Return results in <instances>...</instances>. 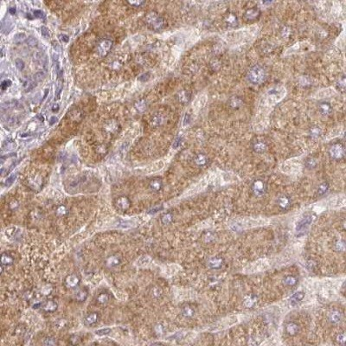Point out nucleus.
<instances>
[{"instance_id":"nucleus-17","label":"nucleus","mask_w":346,"mask_h":346,"mask_svg":"<svg viewBox=\"0 0 346 346\" xmlns=\"http://www.w3.org/2000/svg\"><path fill=\"white\" fill-rule=\"evenodd\" d=\"M98 318H99V315L96 313H89V315L85 317L84 318V324L87 325V326H91L93 324H94L97 323L98 321Z\"/></svg>"},{"instance_id":"nucleus-45","label":"nucleus","mask_w":346,"mask_h":346,"mask_svg":"<svg viewBox=\"0 0 346 346\" xmlns=\"http://www.w3.org/2000/svg\"><path fill=\"white\" fill-rule=\"evenodd\" d=\"M26 43L27 44L30 46V47H35L37 45V40L33 37H29L26 40Z\"/></svg>"},{"instance_id":"nucleus-48","label":"nucleus","mask_w":346,"mask_h":346,"mask_svg":"<svg viewBox=\"0 0 346 346\" xmlns=\"http://www.w3.org/2000/svg\"><path fill=\"white\" fill-rule=\"evenodd\" d=\"M43 343H44L45 345H55V344H57V342H56V340L55 338H48L45 339Z\"/></svg>"},{"instance_id":"nucleus-6","label":"nucleus","mask_w":346,"mask_h":346,"mask_svg":"<svg viewBox=\"0 0 346 346\" xmlns=\"http://www.w3.org/2000/svg\"><path fill=\"white\" fill-rule=\"evenodd\" d=\"M261 14L262 12L261 11L256 7L250 8L247 11H245L244 13V19L247 21V22H254V21H256L259 19V18L261 17Z\"/></svg>"},{"instance_id":"nucleus-42","label":"nucleus","mask_w":346,"mask_h":346,"mask_svg":"<svg viewBox=\"0 0 346 346\" xmlns=\"http://www.w3.org/2000/svg\"><path fill=\"white\" fill-rule=\"evenodd\" d=\"M336 249L339 252H343L345 249V243L343 241H338L335 244Z\"/></svg>"},{"instance_id":"nucleus-33","label":"nucleus","mask_w":346,"mask_h":346,"mask_svg":"<svg viewBox=\"0 0 346 346\" xmlns=\"http://www.w3.org/2000/svg\"><path fill=\"white\" fill-rule=\"evenodd\" d=\"M329 189H330V184H328L327 182L322 183V184L318 186V196L324 195V194L329 191Z\"/></svg>"},{"instance_id":"nucleus-44","label":"nucleus","mask_w":346,"mask_h":346,"mask_svg":"<svg viewBox=\"0 0 346 346\" xmlns=\"http://www.w3.org/2000/svg\"><path fill=\"white\" fill-rule=\"evenodd\" d=\"M69 343L71 344H74V345L79 344L81 343V338L78 335H72L70 337Z\"/></svg>"},{"instance_id":"nucleus-43","label":"nucleus","mask_w":346,"mask_h":346,"mask_svg":"<svg viewBox=\"0 0 346 346\" xmlns=\"http://www.w3.org/2000/svg\"><path fill=\"white\" fill-rule=\"evenodd\" d=\"M336 339H337V341H338V343L342 344V345H344V343H345V340H346L345 333H344V332H342V333L338 334V335L337 336V338Z\"/></svg>"},{"instance_id":"nucleus-31","label":"nucleus","mask_w":346,"mask_h":346,"mask_svg":"<svg viewBox=\"0 0 346 346\" xmlns=\"http://www.w3.org/2000/svg\"><path fill=\"white\" fill-rule=\"evenodd\" d=\"M108 300H109V295L107 294L106 292L100 293L97 297V302L100 305H106Z\"/></svg>"},{"instance_id":"nucleus-55","label":"nucleus","mask_w":346,"mask_h":346,"mask_svg":"<svg viewBox=\"0 0 346 346\" xmlns=\"http://www.w3.org/2000/svg\"><path fill=\"white\" fill-rule=\"evenodd\" d=\"M33 15L35 18H44V14H43V12L42 11H35Z\"/></svg>"},{"instance_id":"nucleus-18","label":"nucleus","mask_w":346,"mask_h":346,"mask_svg":"<svg viewBox=\"0 0 346 346\" xmlns=\"http://www.w3.org/2000/svg\"><path fill=\"white\" fill-rule=\"evenodd\" d=\"M149 187L151 189L152 191L158 192L163 187V182L160 178H153L152 180H151L150 184H149Z\"/></svg>"},{"instance_id":"nucleus-49","label":"nucleus","mask_w":346,"mask_h":346,"mask_svg":"<svg viewBox=\"0 0 346 346\" xmlns=\"http://www.w3.org/2000/svg\"><path fill=\"white\" fill-rule=\"evenodd\" d=\"M41 33L44 37H49L50 36V32L49 30H48V28H46L45 26H42L41 27Z\"/></svg>"},{"instance_id":"nucleus-52","label":"nucleus","mask_w":346,"mask_h":346,"mask_svg":"<svg viewBox=\"0 0 346 346\" xmlns=\"http://www.w3.org/2000/svg\"><path fill=\"white\" fill-rule=\"evenodd\" d=\"M16 177H17V175H12V176H11V177H8L7 179H6V181H5V185H6V186H10V185H11V184L14 183Z\"/></svg>"},{"instance_id":"nucleus-24","label":"nucleus","mask_w":346,"mask_h":346,"mask_svg":"<svg viewBox=\"0 0 346 346\" xmlns=\"http://www.w3.org/2000/svg\"><path fill=\"white\" fill-rule=\"evenodd\" d=\"M305 293L304 292H298V293H295L290 298V303L292 304V306H296L297 304H298L299 302L303 300V298H305Z\"/></svg>"},{"instance_id":"nucleus-23","label":"nucleus","mask_w":346,"mask_h":346,"mask_svg":"<svg viewBox=\"0 0 346 346\" xmlns=\"http://www.w3.org/2000/svg\"><path fill=\"white\" fill-rule=\"evenodd\" d=\"M57 306H57L56 302L53 301V300H48V301H46L43 304L42 308L47 313H53L57 309Z\"/></svg>"},{"instance_id":"nucleus-13","label":"nucleus","mask_w":346,"mask_h":346,"mask_svg":"<svg viewBox=\"0 0 346 346\" xmlns=\"http://www.w3.org/2000/svg\"><path fill=\"white\" fill-rule=\"evenodd\" d=\"M285 330L289 336H295L297 335L299 331V325L295 322H289L286 324Z\"/></svg>"},{"instance_id":"nucleus-34","label":"nucleus","mask_w":346,"mask_h":346,"mask_svg":"<svg viewBox=\"0 0 346 346\" xmlns=\"http://www.w3.org/2000/svg\"><path fill=\"white\" fill-rule=\"evenodd\" d=\"M135 108L139 112H144L145 111V109L147 108V103H146V100L145 99H140L139 101H137L135 103Z\"/></svg>"},{"instance_id":"nucleus-57","label":"nucleus","mask_w":346,"mask_h":346,"mask_svg":"<svg viewBox=\"0 0 346 346\" xmlns=\"http://www.w3.org/2000/svg\"><path fill=\"white\" fill-rule=\"evenodd\" d=\"M181 143V138H177V140H175V142L173 144V147L177 148V146H179V145Z\"/></svg>"},{"instance_id":"nucleus-53","label":"nucleus","mask_w":346,"mask_h":346,"mask_svg":"<svg viewBox=\"0 0 346 346\" xmlns=\"http://www.w3.org/2000/svg\"><path fill=\"white\" fill-rule=\"evenodd\" d=\"M26 39L25 34L23 33H18L14 37V40L17 41V42H21V41H23Z\"/></svg>"},{"instance_id":"nucleus-28","label":"nucleus","mask_w":346,"mask_h":346,"mask_svg":"<svg viewBox=\"0 0 346 346\" xmlns=\"http://www.w3.org/2000/svg\"><path fill=\"white\" fill-rule=\"evenodd\" d=\"M164 118L161 114H156L152 116L151 120V125L152 126H158L163 123Z\"/></svg>"},{"instance_id":"nucleus-61","label":"nucleus","mask_w":346,"mask_h":346,"mask_svg":"<svg viewBox=\"0 0 346 346\" xmlns=\"http://www.w3.org/2000/svg\"><path fill=\"white\" fill-rule=\"evenodd\" d=\"M9 11H10V13L11 14H12V15H14L16 13V8L15 7H11L9 9Z\"/></svg>"},{"instance_id":"nucleus-39","label":"nucleus","mask_w":346,"mask_h":346,"mask_svg":"<svg viewBox=\"0 0 346 346\" xmlns=\"http://www.w3.org/2000/svg\"><path fill=\"white\" fill-rule=\"evenodd\" d=\"M310 135L313 139H317L321 135V129L317 127V126H314L313 128L310 130Z\"/></svg>"},{"instance_id":"nucleus-38","label":"nucleus","mask_w":346,"mask_h":346,"mask_svg":"<svg viewBox=\"0 0 346 346\" xmlns=\"http://www.w3.org/2000/svg\"><path fill=\"white\" fill-rule=\"evenodd\" d=\"M3 147H4V150H6V151H12V150H14V149L16 148V143L13 141V140H8L4 142Z\"/></svg>"},{"instance_id":"nucleus-62","label":"nucleus","mask_w":346,"mask_h":346,"mask_svg":"<svg viewBox=\"0 0 346 346\" xmlns=\"http://www.w3.org/2000/svg\"><path fill=\"white\" fill-rule=\"evenodd\" d=\"M38 117H39V120H42V121H43V116H41V115H39V116H38Z\"/></svg>"},{"instance_id":"nucleus-56","label":"nucleus","mask_w":346,"mask_h":346,"mask_svg":"<svg viewBox=\"0 0 346 346\" xmlns=\"http://www.w3.org/2000/svg\"><path fill=\"white\" fill-rule=\"evenodd\" d=\"M59 39L62 42H64V43H68L69 40V37H68L67 35H64V34H62L59 36Z\"/></svg>"},{"instance_id":"nucleus-47","label":"nucleus","mask_w":346,"mask_h":346,"mask_svg":"<svg viewBox=\"0 0 346 346\" xmlns=\"http://www.w3.org/2000/svg\"><path fill=\"white\" fill-rule=\"evenodd\" d=\"M162 294V290L159 287H154L152 291V295L154 298H159Z\"/></svg>"},{"instance_id":"nucleus-14","label":"nucleus","mask_w":346,"mask_h":346,"mask_svg":"<svg viewBox=\"0 0 346 346\" xmlns=\"http://www.w3.org/2000/svg\"><path fill=\"white\" fill-rule=\"evenodd\" d=\"M105 131L109 133H114L118 131L119 129V123L115 120H110L105 124L104 125Z\"/></svg>"},{"instance_id":"nucleus-26","label":"nucleus","mask_w":346,"mask_h":346,"mask_svg":"<svg viewBox=\"0 0 346 346\" xmlns=\"http://www.w3.org/2000/svg\"><path fill=\"white\" fill-rule=\"evenodd\" d=\"M182 314L185 318H192L195 315V310L193 309V307L189 305L183 306L182 308Z\"/></svg>"},{"instance_id":"nucleus-4","label":"nucleus","mask_w":346,"mask_h":346,"mask_svg":"<svg viewBox=\"0 0 346 346\" xmlns=\"http://www.w3.org/2000/svg\"><path fill=\"white\" fill-rule=\"evenodd\" d=\"M251 190L255 196H262L267 191V184L262 179H256L251 185Z\"/></svg>"},{"instance_id":"nucleus-16","label":"nucleus","mask_w":346,"mask_h":346,"mask_svg":"<svg viewBox=\"0 0 346 346\" xmlns=\"http://www.w3.org/2000/svg\"><path fill=\"white\" fill-rule=\"evenodd\" d=\"M194 161H195V164L199 167H203L205 166L209 162V158L207 157L206 155L203 154V153H199L194 158Z\"/></svg>"},{"instance_id":"nucleus-35","label":"nucleus","mask_w":346,"mask_h":346,"mask_svg":"<svg viewBox=\"0 0 346 346\" xmlns=\"http://www.w3.org/2000/svg\"><path fill=\"white\" fill-rule=\"evenodd\" d=\"M107 263L108 267H115V266L119 265L120 263V259L116 255H113L107 260Z\"/></svg>"},{"instance_id":"nucleus-41","label":"nucleus","mask_w":346,"mask_h":346,"mask_svg":"<svg viewBox=\"0 0 346 346\" xmlns=\"http://www.w3.org/2000/svg\"><path fill=\"white\" fill-rule=\"evenodd\" d=\"M111 331H112V330H111L110 328H105V329H99V330H97V331H95V334L97 336H106V335H108V334H110L111 333Z\"/></svg>"},{"instance_id":"nucleus-22","label":"nucleus","mask_w":346,"mask_h":346,"mask_svg":"<svg viewBox=\"0 0 346 346\" xmlns=\"http://www.w3.org/2000/svg\"><path fill=\"white\" fill-rule=\"evenodd\" d=\"M225 23L228 27H236L238 25V18L234 13H229L225 18Z\"/></svg>"},{"instance_id":"nucleus-3","label":"nucleus","mask_w":346,"mask_h":346,"mask_svg":"<svg viewBox=\"0 0 346 346\" xmlns=\"http://www.w3.org/2000/svg\"><path fill=\"white\" fill-rule=\"evenodd\" d=\"M112 46H113V42L110 39L104 38L102 40H100L96 47L97 55H99V57H105L110 52Z\"/></svg>"},{"instance_id":"nucleus-10","label":"nucleus","mask_w":346,"mask_h":346,"mask_svg":"<svg viewBox=\"0 0 346 346\" xmlns=\"http://www.w3.org/2000/svg\"><path fill=\"white\" fill-rule=\"evenodd\" d=\"M223 263H224L223 258L219 257V256L211 258L210 261H209V262H208L209 267H210V268L215 269V270H218V269L221 268V267L223 266Z\"/></svg>"},{"instance_id":"nucleus-36","label":"nucleus","mask_w":346,"mask_h":346,"mask_svg":"<svg viewBox=\"0 0 346 346\" xmlns=\"http://www.w3.org/2000/svg\"><path fill=\"white\" fill-rule=\"evenodd\" d=\"M305 165L307 169L312 170L314 169L317 165V161L315 158H306V162H305Z\"/></svg>"},{"instance_id":"nucleus-7","label":"nucleus","mask_w":346,"mask_h":346,"mask_svg":"<svg viewBox=\"0 0 346 346\" xmlns=\"http://www.w3.org/2000/svg\"><path fill=\"white\" fill-rule=\"evenodd\" d=\"M312 221H313V218L311 216H305L303 217L298 221L297 225H296V230L297 232L303 233L305 232V230H307L309 228L310 225L312 224Z\"/></svg>"},{"instance_id":"nucleus-20","label":"nucleus","mask_w":346,"mask_h":346,"mask_svg":"<svg viewBox=\"0 0 346 346\" xmlns=\"http://www.w3.org/2000/svg\"><path fill=\"white\" fill-rule=\"evenodd\" d=\"M329 320L331 324H337L342 321V314L338 311H333L329 315Z\"/></svg>"},{"instance_id":"nucleus-54","label":"nucleus","mask_w":346,"mask_h":346,"mask_svg":"<svg viewBox=\"0 0 346 346\" xmlns=\"http://www.w3.org/2000/svg\"><path fill=\"white\" fill-rule=\"evenodd\" d=\"M11 81H10V80H5V81H4L3 82H2V84H1V89H2L3 91H4V90L9 87V86H11Z\"/></svg>"},{"instance_id":"nucleus-21","label":"nucleus","mask_w":346,"mask_h":346,"mask_svg":"<svg viewBox=\"0 0 346 346\" xmlns=\"http://www.w3.org/2000/svg\"><path fill=\"white\" fill-rule=\"evenodd\" d=\"M177 99L180 103L184 104V105L188 103L191 99V94L187 90H182L177 94Z\"/></svg>"},{"instance_id":"nucleus-2","label":"nucleus","mask_w":346,"mask_h":346,"mask_svg":"<svg viewBox=\"0 0 346 346\" xmlns=\"http://www.w3.org/2000/svg\"><path fill=\"white\" fill-rule=\"evenodd\" d=\"M265 69L260 65H255L253 68H251L248 74H247V79L252 84L259 85L265 81L266 76Z\"/></svg>"},{"instance_id":"nucleus-27","label":"nucleus","mask_w":346,"mask_h":346,"mask_svg":"<svg viewBox=\"0 0 346 346\" xmlns=\"http://www.w3.org/2000/svg\"><path fill=\"white\" fill-rule=\"evenodd\" d=\"M283 282L286 286L294 287V286H296V284L298 283V279H297V277L293 276V275H288V276L285 277Z\"/></svg>"},{"instance_id":"nucleus-50","label":"nucleus","mask_w":346,"mask_h":346,"mask_svg":"<svg viewBox=\"0 0 346 346\" xmlns=\"http://www.w3.org/2000/svg\"><path fill=\"white\" fill-rule=\"evenodd\" d=\"M150 75H151L150 73H144V74H141L140 77H139V80H140V81H142V82L147 81L148 80L150 79V77H151Z\"/></svg>"},{"instance_id":"nucleus-11","label":"nucleus","mask_w":346,"mask_h":346,"mask_svg":"<svg viewBox=\"0 0 346 346\" xmlns=\"http://www.w3.org/2000/svg\"><path fill=\"white\" fill-rule=\"evenodd\" d=\"M80 278L76 274H70L65 279V285L69 288H74L80 284Z\"/></svg>"},{"instance_id":"nucleus-51","label":"nucleus","mask_w":346,"mask_h":346,"mask_svg":"<svg viewBox=\"0 0 346 346\" xmlns=\"http://www.w3.org/2000/svg\"><path fill=\"white\" fill-rule=\"evenodd\" d=\"M128 4L134 7H140L141 5L145 4L144 1H128Z\"/></svg>"},{"instance_id":"nucleus-29","label":"nucleus","mask_w":346,"mask_h":346,"mask_svg":"<svg viewBox=\"0 0 346 346\" xmlns=\"http://www.w3.org/2000/svg\"><path fill=\"white\" fill-rule=\"evenodd\" d=\"M88 295H89L88 291H86L85 289H81L75 293V299L79 302H83L87 299Z\"/></svg>"},{"instance_id":"nucleus-40","label":"nucleus","mask_w":346,"mask_h":346,"mask_svg":"<svg viewBox=\"0 0 346 346\" xmlns=\"http://www.w3.org/2000/svg\"><path fill=\"white\" fill-rule=\"evenodd\" d=\"M55 213H56L57 216H64V215H66L68 213V210H67V208L65 206L60 205V206L57 207V209L55 210Z\"/></svg>"},{"instance_id":"nucleus-25","label":"nucleus","mask_w":346,"mask_h":346,"mask_svg":"<svg viewBox=\"0 0 346 346\" xmlns=\"http://www.w3.org/2000/svg\"><path fill=\"white\" fill-rule=\"evenodd\" d=\"M14 259L11 256V254L8 253H3L1 254V265L2 266H11L13 264Z\"/></svg>"},{"instance_id":"nucleus-8","label":"nucleus","mask_w":346,"mask_h":346,"mask_svg":"<svg viewBox=\"0 0 346 346\" xmlns=\"http://www.w3.org/2000/svg\"><path fill=\"white\" fill-rule=\"evenodd\" d=\"M115 204H116V207L118 208L119 210H122V211H125V210H129V208L131 206V202H130L128 197H126L125 196H119L118 198L116 199Z\"/></svg>"},{"instance_id":"nucleus-5","label":"nucleus","mask_w":346,"mask_h":346,"mask_svg":"<svg viewBox=\"0 0 346 346\" xmlns=\"http://www.w3.org/2000/svg\"><path fill=\"white\" fill-rule=\"evenodd\" d=\"M330 156L335 160H340L344 157V147L341 144H335L330 149Z\"/></svg>"},{"instance_id":"nucleus-58","label":"nucleus","mask_w":346,"mask_h":346,"mask_svg":"<svg viewBox=\"0 0 346 346\" xmlns=\"http://www.w3.org/2000/svg\"><path fill=\"white\" fill-rule=\"evenodd\" d=\"M162 209H163L162 207H157V208H154L153 210H151L149 211V214H155L156 212H158V211H160Z\"/></svg>"},{"instance_id":"nucleus-19","label":"nucleus","mask_w":346,"mask_h":346,"mask_svg":"<svg viewBox=\"0 0 346 346\" xmlns=\"http://www.w3.org/2000/svg\"><path fill=\"white\" fill-rule=\"evenodd\" d=\"M20 82H21V86H22L23 89L24 91H30L36 86L35 82L29 78H23L22 80H20Z\"/></svg>"},{"instance_id":"nucleus-1","label":"nucleus","mask_w":346,"mask_h":346,"mask_svg":"<svg viewBox=\"0 0 346 346\" xmlns=\"http://www.w3.org/2000/svg\"><path fill=\"white\" fill-rule=\"evenodd\" d=\"M145 23L151 30H161L165 27V21L161 16H159L155 11H151L145 16Z\"/></svg>"},{"instance_id":"nucleus-37","label":"nucleus","mask_w":346,"mask_h":346,"mask_svg":"<svg viewBox=\"0 0 346 346\" xmlns=\"http://www.w3.org/2000/svg\"><path fill=\"white\" fill-rule=\"evenodd\" d=\"M173 220L172 214L171 213H166L165 215H163L161 216V221H162L163 224L168 225L170 223H171V221Z\"/></svg>"},{"instance_id":"nucleus-32","label":"nucleus","mask_w":346,"mask_h":346,"mask_svg":"<svg viewBox=\"0 0 346 346\" xmlns=\"http://www.w3.org/2000/svg\"><path fill=\"white\" fill-rule=\"evenodd\" d=\"M229 103H230V106L233 107V108H239L242 105V99L238 97V96H234L232 97L230 100H229Z\"/></svg>"},{"instance_id":"nucleus-60","label":"nucleus","mask_w":346,"mask_h":346,"mask_svg":"<svg viewBox=\"0 0 346 346\" xmlns=\"http://www.w3.org/2000/svg\"><path fill=\"white\" fill-rule=\"evenodd\" d=\"M55 121H56V117L53 116V117H51L50 120H49V124H50V125H53Z\"/></svg>"},{"instance_id":"nucleus-59","label":"nucleus","mask_w":346,"mask_h":346,"mask_svg":"<svg viewBox=\"0 0 346 346\" xmlns=\"http://www.w3.org/2000/svg\"><path fill=\"white\" fill-rule=\"evenodd\" d=\"M58 110H59V105H58V104H55V105L52 107V111H53V112H57Z\"/></svg>"},{"instance_id":"nucleus-46","label":"nucleus","mask_w":346,"mask_h":346,"mask_svg":"<svg viewBox=\"0 0 346 346\" xmlns=\"http://www.w3.org/2000/svg\"><path fill=\"white\" fill-rule=\"evenodd\" d=\"M15 64H16V66H17V68H18L19 70H23V68H24V63H23V61L22 59H20V58H18V59L15 60Z\"/></svg>"},{"instance_id":"nucleus-30","label":"nucleus","mask_w":346,"mask_h":346,"mask_svg":"<svg viewBox=\"0 0 346 346\" xmlns=\"http://www.w3.org/2000/svg\"><path fill=\"white\" fill-rule=\"evenodd\" d=\"M256 301H257V297L256 296H254V295H249L248 297L245 298L244 305H245V306L250 308V307H253L254 306V304L256 303Z\"/></svg>"},{"instance_id":"nucleus-15","label":"nucleus","mask_w":346,"mask_h":346,"mask_svg":"<svg viewBox=\"0 0 346 346\" xmlns=\"http://www.w3.org/2000/svg\"><path fill=\"white\" fill-rule=\"evenodd\" d=\"M253 149L255 152H258V153H263L267 151V145L266 144L265 141L263 140H259L257 141H255L253 145Z\"/></svg>"},{"instance_id":"nucleus-9","label":"nucleus","mask_w":346,"mask_h":346,"mask_svg":"<svg viewBox=\"0 0 346 346\" xmlns=\"http://www.w3.org/2000/svg\"><path fill=\"white\" fill-rule=\"evenodd\" d=\"M291 199L288 196H281L277 200V205L279 206L280 210H287L291 206Z\"/></svg>"},{"instance_id":"nucleus-12","label":"nucleus","mask_w":346,"mask_h":346,"mask_svg":"<svg viewBox=\"0 0 346 346\" xmlns=\"http://www.w3.org/2000/svg\"><path fill=\"white\" fill-rule=\"evenodd\" d=\"M318 112L323 116H327L332 112V106L328 101H322L318 104Z\"/></svg>"}]
</instances>
